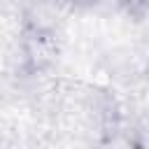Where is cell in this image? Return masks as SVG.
Segmentation results:
<instances>
[{"instance_id": "3", "label": "cell", "mask_w": 149, "mask_h": 149, "mask_svg": "<svg viewBox=\"0 0 149 149\" xmlns=\"http://www.w3.org/2000/svg\"><path fill=\"white\" fill-rule=\"evenodd\" d=\"M144 77H147V81H149V58H147V65H144Z\"/></svg>"}, {"instance_id": "4", "label": "cell", "mask_w": 149, "mask_h": 149, "mask_svg": "<svg viewBox=\"0 0 149 149\" xmlns=\"http://www.w3.org/2000/svg\"><path fill=\"white\" fill-rule=\"evenodd\" d=\"M70 2H86V0H70Z\"/></svg>"}, {"instance_id": "1", "label": "cell", "mask_w": 149, "mask_h": 149, "mask_svg": "<svg viewBox=\"0 0 149 149\" xmlns=\"http://www.w3.org/2000/svg\"><path fill=\"white\" fill-rule=\"evenodd\" d=\"M26 54H28V61L35 63V65H44L49 63L54 56H56V42H54V35L44 28H33L28 35H26Z\"/></svg>"}, {"instance_id": "2", "label": "cell", "mask_w": 149, "mask_h": 149, "mask_svg": "<svg viewBox=\"0 0 149 149\" xmlns=\"http://www.w3.org/2000/svg\"><path fill=\"white\" fill-rule=\"evenodd\" d=\"M112 2L116 5V9L121 14H126L128 19H135V21L144 19L149 12V0H112Z\"/></svg>"}]
</instances>
